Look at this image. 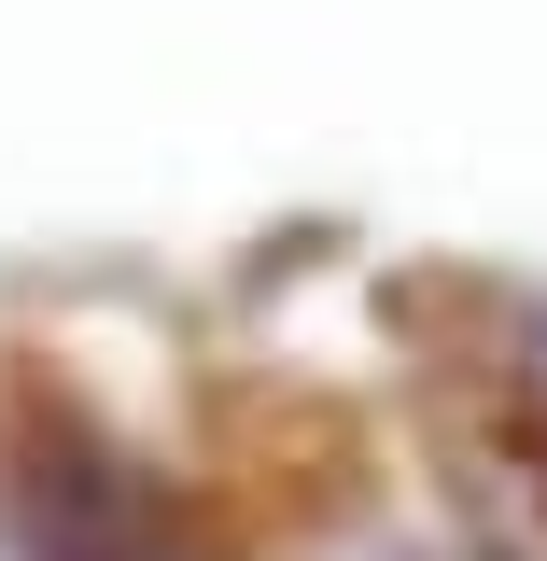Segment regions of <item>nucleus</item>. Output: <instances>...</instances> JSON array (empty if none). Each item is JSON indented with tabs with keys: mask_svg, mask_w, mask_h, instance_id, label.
<instances>
[{
	"mask_svg": "<svg viewBox=\"0 0 547 561\" xmlns=\"http://www.w3.org/2000/svg\"><path fill=\"white\" fill-rule=\"evenodd\" d=\"M14 561H225V548L169 505L155 463H127V449L57 421V449L14 463Z\"/></svg>",
	"mask_w": 547,
	"mask_h": 561,
	"instance_id": "f257e3e1",
	"label": "nucleus"
}]
</instances>
